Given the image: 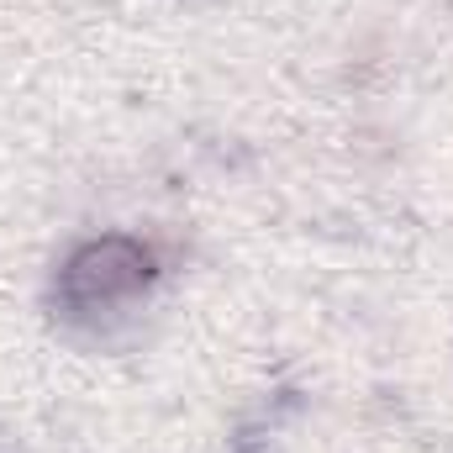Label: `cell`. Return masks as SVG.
<instances>
[{
	"mask_svg": "<svg viewBox=\"0 0 453 453\" xmlns=\"http://www.w3.org/2000/svg\"><path fill=\"white\" fill-rule=\"evenodd\" d=\"M148 280H153L148 248H137L127 237H101V242H85L69 258V269H64V301L80 306V311H96V306L127 301Z\"/></svg>",
	"mask_w": 453,
	"mask_h": 453,
	"instance_id": "6da1fadb",
	"label": "cell"
}]
</instances>
